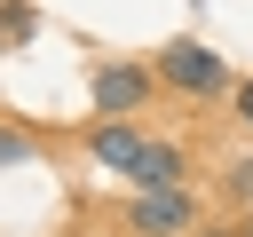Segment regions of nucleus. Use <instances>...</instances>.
I'll use <instances>...</instances> for the list:
<instances>
[{
    "label": "nucleus",
    "mask_w": 253,
    "mask_h": 237,
    "mask_svg": "<svg viewBox=\"0 0 253 237\" xmlns=\"http://www.w3.org/2000/svg\"><path fill=\"white\" fill-rule=\"evenodd\" d=\"M158 71H166V87H182V95H213V87H229V63H221L213 47H198V40H174V47L158 55Z\"/></svg>",
    "instance_id": "obj_1"
},
{
    "label": "nucleus",
    "mask_w": 253,
    "mask_h": 237,
    "mask_svg": "<svg viewBox=\"0 0 253 237\" xmlns=\"http://www.w3.org/2000/svg\"><path fill=\"white\" fill-rule=\"evenodd\" d=\"M190 213H198V205H190V190H182V182H174V190H142V198H134V229H142V237H174V229H190Z\"/></svg>",
    "instance_id": "obj_2"
},
{
    "label": "nucleus",
    "mask_w": 253,
    "mask_h": 237,
    "mask_svg": "<svg viewBox=\"0 0 253 237\" xmlns=\"http://www.w3.org/2000/svg\"><path fill=\"white\" fill-rule=\"evenodd\" d=\"M142 95H150V71H134V63H103V71H95V111H103V118L134 111Z\"/></svg>",
    "instance_id": "obj_3"
},
{
    "label": "nucleus",
    "mask_w": 253,
    "mask_h": 237,
    "mask_svg": "<svg viewBox=\"0 0 253 237\" xmlns=\"http://www.w3.org/2000/svg\"><path fill=\"white\" fill-rule=\"evenodd\" d=\"M87 150H95V158H103V166H126V174H134V158H142V150H150V142H142V134H134V126H119V118H103V126H95V134H87Z\"/></svg>",
    "instance_id": "obj_4"
},
{
    "label": "nucleus",
    "mask_w": 253,
    "mask_h": 237,
    "mask_svg": "<svg viewBox=\"0 0 253 237\" xmlns=\"http://www.w3.org/2000/svg\"><path fill=\"white\" fill-rule=\"evenodd\" d=\"M134 182H142V190H174V182H182V158H174V150H158V142H150V150H142V158H134Z\"/></svg>",
    "instance_id": "obj_5"
},
{
    "label": "nucleus",
    "mask_w": 253,
    "mask_h": 237,
    "mask_svg": "<svg viewBox=\"0 0 253 237\" xmlns=\"http://www.w3.org/2000/svg\"><path fill=\"white\" fill-rule=\"evenodd\" d=\"M24 158H32V142H24L16 126H0V166H24Z\"/></svg>",
    "instance_id": "obj_6"
},
{
    "label": "nucleus",
    "mask_w": 253,
    "mask_h": 237,
    "mask_svg": "<svg viewBox=\"0 0 253 237\" xmlns=\"http://www.w3.org/2000/svg\"><path fill=\"white\" fill-rule=\"evenodd\" d=\"M229 190H245V198H253V158H245V166L229 174Z\"/></svg>",
    "instance_id": "obj_7"
},
{
    "label": "nucleus",
    "mask_w": 253,
    "mask_h": 237,
    "mask_svg": "<svg viewBox=\"0 0 253 237\" xmlns=\"http://www.w3.org/2000/svg\"><path fill=\"white\" fill-rule=\"evenodd\" d=\"M237 111H245V118H253V79H245V87H237Z\"/></svg>",
    "instance_id": "obj_8"
},
{
    "label": "nucleus",
    "mask_w": 253,
    "mask_h": 237,
    "mask_svg": "<svg viewBox=\"0 0 253 237\" xmlns=\"http://www.w3.org/2000/svg\"><path fill=\"white\" fill-rule=\"evenodd\" d=\"M206 237H229V229H206Z\"/></svg>",
    "instance_id": "obj_9"
}]
</instances>
